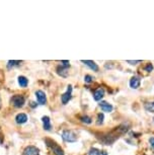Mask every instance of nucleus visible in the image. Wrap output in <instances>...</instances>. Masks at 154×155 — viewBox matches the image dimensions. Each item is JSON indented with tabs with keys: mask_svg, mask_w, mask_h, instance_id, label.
Here are the masks:
<instances>
[{
	"mask_svg": "<svg viewBox=\"0 0 154 155\" xmlns=\"http://www.w3.org/2000/svg\"><path fill=\"white\" fill-rule=\"evenodd\" d=\"M62 138L64 141H66V142H75V141H77V135L75 134L73 131H70V130H65L63 131L62 133Z\"/></svg>",
	"mask_w": 154,
	"mask_h": 155,
	"instance_id": "f257e3e1",
	"label": "nucleus"
},
{
	"mask_svg": "<svg viewBox=\"0 0 154 155\" xmlns=\"http://www.w3.org/2000/svg\"><path fill=\"white\" fill-rule=\"evenodd\" d=\"M25 97L22 96V95H14V96H12V98H11V102H12V104L14 107H16V108H22L23 104H25Z\"/></svg>",
	"mask_w": 154,
	"mask_h": 155,
	"instance_id": "f03ea898",
	"label": "nucleus"
},
{
	"mask_svg": "<svg viewBox=\"0 0 154 155\" xmlns=\"http://www.w3.org/2000/svg\"><path fill=\"white\" fill-rule=\"evenodd\" d=\"M46 142L49 143L48 146H50L51 148H52L53 152H54L56 155H64V151H63V149L61 148L60 146H58L55 142H52V141H50L49 139H47Z\"/></svg>",
	"mask_w": 154,
	"mask_h": 155,
	"instance_id": "7ed1b4c3",
	"label": "nucleus"
},
{
	"mask_svg": "<svg viewBox=\"0 0 154 155\" xmlns=\"http://www.w3.org/2000/svg\"><path fill=\"white\" fill-rule=\"evenodd\" d=\"M71 92H72V86H71V85H69L68 89H67L66 92H65L64 94L61 95V100H62L63 104H66V103L71 99V97H72V95H71Z\"/></svg>",
	"mask_w": 154,
	"mask_h": 155,
	"instance_id": "20e7f679",
	"label": "nucleus"
},
{
	"mask_svg": "<svg viewBox=\"0 0 154 155\" xmlns=\"http://www.w3.org/2000/svg\"><path fill=\"white\" fill-rule=\"evenodd\" d=\"M35 97H37V102L40 103V104H45L47 102V97L46 94L43 90H37L35 91Z\"/></svg>",
	"mask_w": 154,
	"mask_h": 155,
	"instance_id": "39448f33",
	"label": "nucleus"
},
{
	"mask_svg": "<svg viewBox=\"0 0 154 155\" xmlns=\"http://www.w3.org/2000/svg\"><path fill=\"white\" fill-rule=\"evenodd\" d=\"M23 155H40V150L35 146H27L23 151Z\"/></svg>",
	"mask_w": 154,
	"mask_h": 155,
	"instance_id": "423d86ee",
	"label": "nucleus"
},
{
	"mask_svg": "<svg viewBox=\"0 0 154 155\" xmlns=\"http://www.w3.org/2000/svg\"><path fill=\"white\" fill-rule=\"evenodd\" d=\"M140 83H141V80L137 76H134L130 79V87L133 89H137L140 86Z\"/></svg>",
	"mask_w": 154,
	"mask_h": 155,
	"instance_id": "0eeeda50",
	"label": "nucleus"
},
{
	"mask_svg": "<svg viewBox=\"0 0 154 155\" xmlns=\"http://www.w3.org/2000/svg\"><path fill=\"white\" fill-rule=\"evenodd\" d=\"M99 107L102 112H106V113H110L112 111V109H114L112 104L106 102V101H102V102L99 103Z\"/></svg>",
	"mask_w": 154,
	"mask_h": 155,
	"instance_id": "6e6552de",
	"label": "nucleus"
},
{
	"mask_svg": "<svg viewBox=\"0 0 154 155\" xmlns=\"http://www.w3.org/2000/svg\"><path fill=\"white\" fill-rule=\"evenodd\" d=\"M42 122H43V127L46 131H50L51 128H52V125H51V120L48 116H44L42 118Z\"/></svg>",
	"mask_w": 154,
	"mask_h": 155,
	"instance_id": "1a4fd4ad",
	"label": "nucleus"
},
{
	"mask_svg": "<svg viewBox=\"0 0 154 155\" xmlns=\"http://www.w3.org/2000/svg\"><path fill=\"white\" fill-rule=\"evenodd\" d=\"M104 88H97L93 92V98H94V100H96V101L100 100V99L104 97Z\"/></svg>",
	"mask_w": 154,
	"mask_h": 155,
	"instance_id": "9d476101",
	"label": "nucleus"
},
{
	"mask_svg": "<svg viewBox=\"0 0 154 155\" xmlns=\"http://www.w3.org/2000/svg\"><path fill=\"white\" fill-rule=\"evenodd\" d=\"M82 63H84V64L86 65V66H88L89 67L91 70H93V71H95V72H97L98 71V66L96 65V63H94L93 61H90V60H82L81 61Z\"/></svg>",
	"mask_w": 154,
	"mask_h": 155,
	"instance_id": "9b49d317",
	"label": "nucleus"
},
{
	"mask_svg": "<svg viewBox=\"0 0 154 155\" xmlns=\"http://www.w3.org/2000/svg\"><path fill=\"white\" fill-rule=\"evenodd\" d=\"M15 121H16L17 124H25L27 121V116L25 114H18L16 117H15Z\"/></svg>",
	"mask_w": 154,
	"mask_h": 155,
	"instance_id": "f8f14e48",
	"label": "nucleus"
},
{
	"mask_svg": "<svg viewBox=\"0 0 154 155\" xmlns=\"http://www.w3.org/2000/svg\"><path fill=\"white\" fill-rule=\"evenodd\" d=\"M57 73H58L59 75H61L62 77H67V75H68L67 68H65V67H63V66L57 67Z\"/></svg>",
	"mask_w": 154,
	"mask_h": 155,
	"instance_id": "ddd939ff",
	"label": "nucleus"
},
{
	"mask_svg": "<svg viewBox=\"0 0 154 155\" xmlns=\"http://www.w3.org/2000/svg\"><path fill=\"white\" fill-rule=\"evenodd\" d=\"M18 84L20 85V87H27L29 84V80L27 77L25 76H19L18 77Z\"/></svg>",
	"mask_w": 154,
	"mask_h": 155,
	"instance_id": "4468645a",
	"label": "nucleus"
},
{
	"mask_svg": "<svg viewBox=\"0 0 154 155\" xmlns=\"http://www.w3.org/2000/svg\"><path fill=\"white\" fill-rule=\"evenodd\" d=\"M145 110L147 112H150V113H154V102H147L145 103Z\"/></svg>",
	"mask_w": 154,
	"mask_h": 155,
	"instance_id": "2eb2a0df",
	"label": "nucleus"
},
{
	"mask_svg": "<svg viewBox=\"0 0 154 155\" xmlns=\"http://www.w3.org/2000/svg\"><path fill=\"white\" fill-rule=\"evenodd\" d=\"M102 152H100L98 149L96 148H91L88 152V155H102Z\"/></svg>",
	"mask_w": 154,
	"mask_h": 155,
	"instance_id": "dca6fc26",
	"label": "nucleus"
},
{
	"mask_svg": "<svg viewBox=\"0 0 154 155\" xmlns=\"http://www.w3.org/2000/svg\"><path fill=\"white\" fill-rule=\"evenodd\" d=\"M81 122L85 123V124H91L92 121H91V118H89L88 116H82L81 117Z\"/></svg>",
	"mask_w": 154,
	"mask_h": 155,
	"instance_id": "f3484780",
	"label": "nucleus"
},
{
	"mask_svg": "<svg viewBox=\"0 0 154 155\" xmlns=\"http://www.w3.org/2000/svg\"><path fill=\"white\" fill-rule=\"evenodd\" d=\"M20 64V61H8V64H7V66H8V68H10V67H13V66H18V65Z\"/></svg>",
	"mask_w": 154,
	"mask_h": 155,
	"instance_id": "a211bd4d",
	"label": "nucleus"
},
{
	"mask_svg": "<svg viewBox=\"0 0 154 155\" xmlns=\"http://www.w3.org/2000/svg\"><path fill=\"white\" fill-rule=\"evenodd\" d=\"M104 114H98L97 115V125H102V123H104Z\"/></svg>",
	"mask_w": 154,
	"mask_h": 155,
	"instance_id": "6ab92c4d",
	"label": "nucleus"
},
{
	"mask_svg": "<svg viewBox=\"0 0 154 155\" xmlns=\"http://www.w3.org/2000/svg\"><path fill=\"white\" fill-rule=\"evenodd\" d=\"M152 70H153V65H152L151 63H148V64L145 66V71H147V72H151Z\"/></svg>",
	"mask_w": 154,
	"mask_h": 155,
	"instance_id": "aec40b11",
	"label": "nucleus"
},
{
	"mask_svg": "<svg viewBox=\"0 0 154 155\" xmlns=\"http://www.w3.org/2000/svg\"><path fill=\"white\" fill-rule=\"evenodd\" d=\"M92 76H90V75H85V77H84V81H85L86 83H90L92 81Z\"/></svg>",
	"mask_w": 154,
	"mask_h": 155,
	"instance_id": "412c9836",
	"label": "nucleus"
},
{
	"mask_svg": "<svg viewBox=\"0 0 154 155\" xmlns=\"http://www.w3.org/2000/svg\"><path fill=\"white\" fill-rule=\"evenodd\" d=\"M61 66L65 67V68H68V67L70 66L69 61H61Z\"/></svg>",
	"mask_w": 154,
	"mask_h": 155,
	"instance_id": "4be33fe9",
	"label": "nucleus"
},
{
	"mask_svg": "<svg viewBox=\"0 0 154 155\" xmlns=\"http://www.w3.org/2000/svg\"><path fill=\"white\" fill-rule=\"evenodd\" d=\"M141 61L140 60H136V61H132V60H127V63H129L130 65H136L138 63H140Z\"/></svg>",
	"mask_w": 154,
	"mask_h": 155,
	"instance_id": "5701e85b",
	"label": "nucleus"
},
{
	"mask_svg": "<svg viewBox=\"0 0 154 155\" xmlns=\"http://www.w3.org/2000/svg\"><path fill=\"white\" fill-rule=\"evenodd\" d=\"M149 143L150 145H151V147L154 149V137H151V138L149 139Z\"/></svg>",
	"mask_w": 154,
	"mask_h": 155,
	"instance_id": "b1692460",
	"label": "nucleus"
},
{
	"mask_svg": "<svg viewBox=\"0 0 154 155\" xmlns=\"http://www.w3.org/2000/svg\"><path fill=\"white\" fill-rule=\"evenodd\" d=\"M31 106L33 107V108H35V102H31Z\"/></svg>",
	"mask_w": 154,
	"mask_h": 155,
	"instance_id": "393cba45",
	"label": "nucleus"
},
{
	"mask_svg": "<svg viewBox=\"0 0 154 155\" xmlns=\"http://www.w3.org/2000/svg\"><path fill=\"white\" fill-rule=\"evenodd\" d=\"M0 104H1V98H0Z\"/></svg>",
	"mask_w": 154,
	"mask_h": 155,
	"instance_id": "a878e982",
	"label": "nucleus"
},
{
	"mask_svg": "<svg viewBox=\"0 0 154 155\" xmlns=\"http://www.w3.org/2000/svg\"><path fill=\"white\" fill-rule=\"evenodd\" d=\"M153 122H154V118H153Z\"/></svg>",
	"mask_w": 154,
	"mask_h": 155,
	"instance_id": "bb28decb",
	"label": "nucleus"
}]
</instances>
